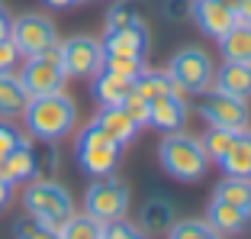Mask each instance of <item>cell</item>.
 Masks as SVG:
<instances>
[{
    "instance_id": "6da1fadb",
    "label": "cell",
    "mask_w": 251,
    "mask_h": 239,
    "mask_svg": "<svg viewBox=\"0 0 251 239\" xmlns=\"http://www.w3.org/2000/svg\"><path fill=\"white\" fill-rule=\"evenodd\" d=\"M23 120H26V129L32 139L55 142L77 126V107L65 90H58V94H45V97H29Z\"/></svg>"
},
{
    "instance_id": "7a4b0ae2",
    "label": "cell",
    "mask_w": 251,
    "mask_h": 239,
    "mask_svg": "<svg viewBox=\"0 0 251 239\" xmlns=\"http://www.w3.org/2000/svg\"><path fill=\"white\" fill-rule=\"evenodd\" d=\"M158 155H161L164 172L174 175L177 181H200L209 172V158H206V152H203V142H200L197 136L184 133V129L164 136Z\"/></svg>"
},
{
    "instance_id": "3957f363",
    "label": "cell",
    "mask_w": 251,
    "mask_h": 239,
    "mask_svg": "<svg viewBox=\"0 0 251 239\" xmlns=\"http://www.w3.org/2000/svg\"><path fill=\"white\" fill-rule=\"evenodd\" d=\"M23 207H26L29 217L42 220V223L52 226V230H61L65 220L74 213L71 194L52 178H32V184L26 187V194H23Z\"/></svg>"
},
{
    "instance_id": "277c9868",
    "label": "cell",
    "mask_w": 251,
    "mask_h": 239,
    "mask_svg": "<svg viewBox=\"0 0 251 239\" xmlns=\"http://www.w3.org/2000/svg\"><path fill=\"white\" fill-rule=\"evenodd\" d=\"M168 75L174 78V94L177 97H190V94H206L213 88L216 78V65L203 49L190 45V49H180L168 65Z\"/></svg>"
},
{
    "instance_id": "5b68a950",
    "label": "cell",
    "mask_w": 251,
    "mask_h": 239,
    "mask_svg": "<svg viewBox=\"0 0 251 239\" xmlns=\"http://www.w3.org/2000/svg\"><path fill=\"white\" fill-rule=\"evenodd\" d=\"M119 152H123V146H116L97 123L84 126L81 136H77V158H81V168L87 175H94V178H106V175L116 172Z\"/></svg>"
},
{
    "instance_id": "8992f818",
    "label": "cell",
    "mask_w": 251,
    "mask_h": 239,
    "mask_svg": "<svg viewBox=\"0 0 251 239\" xmlns=\"http://www.w3.org/2000/svg\"><path fill=\"white\" fill-rule=\"evenodd\" d=\"M20 81H23V88H26L29 97H45V94L65 90L68 75H65V68H61L58 45H52V49L42 52V55L26 59V65H23V71H20Z\"/></svg>"
},
{
    "instance_id": "52a82bcc",
    "label": "cell",
    "mask_w": 251,
    "mask_h": 239,
    "mask_svg": "<svg viewBox=\"0 0 251 239\" xmlns=\"http://www.w3.org/2000/svg\"><path fill=\"white\" fill-rule=\"evenodd\" d=\"M129 187L116 178H100L87 187V194H84V213L97 217L100 223H113V220H123L126 210H129Z\"/></svg>"
},
{
    "instance_id": "ba28073f",
    "label": "cell",
    "mask_w": 251,
    "mask_h": 239,
    "mask_svg": "<svg viewBox=\"0 0 251 239\" xmlns=\"http://www.w3.org/2000/svg\"><path fill=\"white\" fill-rule=\"evenodd\" d=\"M10 39H13L16 52L23 59H32V55L49 52L52 45H58V32H55V23L42 13H23L13 20L10 26Z\"/></svg>"
},
{
    "instance_id": "9c48e42d",
    "label": "cell",
    "mask_w": 251,
    "mask_h": 239,
    "mask_svg": "<svg viewBox=\"0 0 251 239\" xmlns=\"http://www.w3.org/2000/svg\"><path fill=\"white\" fill-rule=\"evenodd\" d=\"M61 68L68 78H94L103 68V45L90 36H71L58 42Z\"/></svg>"
},
{
    "instance_id": "30bf717a",
    "label": "cell",
    "mask_w": 251,
    "mask_h": 239,
    "mask_svg": "<svg viewBox=\"0 0 251 239\" xmlns=\"http://www.w3.org/2000/svg\"><path fill=\"white\" fill-rule=\"evenodd\" d=\"M200 113H203V120H206L209 126L235 129V133L248 129V107H245V100L229 97V94H222L216 88L206 90V97L200 104Z\"/></svg>"
},
{
    "instance_id": "8fae6325",
    "label": "cell",
    "mask_w": 251,
    "mask_h": 239,
    "mask_svg": "<svg viewBox=\"0 0 251 239\" xmlns=\"http://www.w3.org/2000/svg\"><path fill=\"white\" fill-rule=\"evenodd\" d=\"M103 55H129V59H145L148 52V30L145 20L123 26V30H106L103 36Z\"/></svg>"
},
{
    "instance_id": "7c38bea8",
    "label": "cell",
    "mask_w": 251,
    "mask_h": 239,
    "mask_svg": "<svg viewBox=\"0 0 251 239\" xmlns=\"http://www.w3.org/2000/svg\"><path fill=\"white\" fill-rule=\"evenodd\" d=\"M148 107H151L148 110V126H158L161 133H180L187 126V97L161 94Z\"/></svg>"
},
{
    "instance_id": "4fadbf2b",
    "label": "cell",
    "mask_w": 251,
    "mask_h": 239,
    "mask_svg": "<svg viewBox=\"0 0 251 239\" xmlns=\"http://www.w3.org/2000/svg\"><path fill=\"white\" fill-rule=\"evenodd\" d=\"M193 20L200 23V30L206 36L222 39L238 23V13L229 10L222 0H193Z\"/></svg>"
},
{
    "instance_id": "5bb4252c",
    "label": "cell",
    "mask_w": 251,
    "mask_h": 239,
    "mask_svg": "<svg viewBox=\"0 0 251 239\" xmlns=\"http://www.w3.org/2000/svg\"><path fill=\"white\" fill-rule=\"evenodd\" d=\"M0 178L10 184H23V181L36 178V146L32 139H23L7 158H0Z\"/></svg>"
},
{
    "instance_id": "9a60e30c",
    "label": "cell",
    "mask_w": 251,
    "mask_h": 239,
    "mask_svg": "<svg viewBox=\"0 0 251 239\" xmlns=\"http://www.w3.org/2000/svg\"><path fill=\"white\" fill-rule=\"evenodd\" d=\"M94 123L103 129L116 146H129V142L139 136V126L132 123V117H129L123 107H100V113L94 117Z\"/></svg>"
},
{
    "instance_id": "2e32d148",
    "label": "cell",
    "mask_w": 251,
    "mask_h": 239,
    "mask_svg": "<svg viewBox=\"0 0 251 239\" xmlns=\"http://www.w3.org/2000/svg\"><path fill=\"white\" fill-rule=\"evenodd\" d=\"M213 88L229 94V97L248 100L251 97V65H242V61H226L219 68V75L213 78Z\"/></svg>"
},
{
    "instance_id": "e0dca14e",
    "label": "cell",
    "mask_w": 251,
    "mask_h": 239,
    "mask_svg": "<svg viewBox=\"0 0 251 239\" xmlns=\"http://www.w3.org/2000/svg\"><path fill=\"white\" fill-rule=\"evenodd\" d=\"M248 213L238 207H232V204L219 201V197H213V204H209L206 210V223L216 230V236H235V233L245 230V223H248Z\"/></svg>"
},
{
    "instance_id": "ac0fdd59",
    "label": "cell",
    "mask_w": 251,
    "mask_h": 239,
    "mask_svg": "<svg viewBox=\"0 0 251 239\" xmlns=\"http://www.w3.org/2000/svg\"><path fill=\"white\" fill-rule=\"evenodd\" d=\"M26 104H29V94H26V88H23L20 75L0 71V120L23 117Z\"/></svg>"
},
{
    "instance_id": "d6986e66",
    "label": "cell",
    "mask_w": 251,
    "mask_h": 239,
    "mask_svg": "<svg viewBox=\"0 0 251 239\" xmlns=\"http://www.w3.org/2000/svg\"><path fill=\"white\" fill-rule=\"evenodd\" d=\"M174 226V204L164 201V197H151L145 201L142 207V217H139V230L148 233V236H161Z\"/></svg>"
},
{
    "instance_id": "ffe728a7",
    "label": "cell",
    "mask_w": 251,
    "mask_h": 239,
    "mask_svg": "<svg viewBox=\"0 0 251 239\" xmlns=\"http://www.w3.org/2000/svg\"><path fill=\"white\" fill-rule=\"evenodd\" d=\"M129 94H132V81L129 78L110 75V71H97L94 75V97L103 107H119Z\"/></svg>"
},
{
    "instance_id": "44dd1931",
    "label": "cell",
    "mask_w": 251,
    "mask_h": 239,
    "mask_svg": "<svg viewBox=\"0 0 251 239\" xmlns=\"http://www.w3.org/2000/svg\"><path fill=\"white\" fill-rule=\"evenodd\" d=\"M222 55L226 61H242V65H251V23L238 20L226 36L219 39Z\"/></svg>"
},
{
    "instance_id": "7402d4cb",
    "label": "cell",
    "mask_w": 251,
    "mask_h": 239,
    "mask_svg": "<svg viewBox=\"0 0 251 239\" xmlns=\"http://www.w3.org/2000/svg\"><path fill=\"white\" fill-rule=\"evenodd\" d=\"M219 165L226 168V175H232V178H251V133L248 129L235 133L232 149L226 152V158H222Z\"/></svg>"
},
{
    "instance_id": "603a6c76",
    "label": "cell",
    "mask_w": 251,
    "mask_h": 239,
    "mask_svg": "<svg viewBox=\"0 0 251 239\" xmlns=\"http://www.w3.org/2000/svg\"><path fill=\"white\" fill-rule=\"evenodd\" d=\"M61 239H103L106 236V223H100L90 213H71L65 220V226L58 230Z\"/></svg>"
},
{
    "instance_id": "cb8c5ba5",
    "label": "cell",
    "mask_w": 251,
    "mask_h": 239,
    "mask_svg": "<svg viewBox=\"0 0 251 239\" xmlns=\"http://www.w3.org/2000/svg\"><path fill=\"white\" fill-rule=\"evenodd\" d=\"M132 90L151 104V100L161 97V94H174V78H171L168 71H148L145 68V71L132 81Z\"/></svg>"
},
{
    "instance_id": "d4e9b609",
    "label": "cell",
    "mask_w": 251,
    "mask_h": 239,
    "mask_svg": "<svg viewBox=\"0 0 251 239\" xmlns=\"http://www.w3.org/2000/svg\"><path fill=\"white\" fill-rule=\"evenodd\" d=\"M216 197L219 201H226V204H232V207H238V210H245L251 217V178H226V181H219V187H216Z\"/></svg>"
},
{
    "instance_id": "484cf974",
    "label": "cell",
    "mask_w": 251,
    "mask_h": 239,
    "mask_svg": "<svg viewBox=\"0 0 251 239\" xmlns=\"http://www.w3.org/2000/svg\"><path fill=\"white\" fill-rule=\"evenodd\" d=\"M203 152H206L209 162H222L226 152L232 149V142H235V129H219V126H209L206 136H203Z\"/></svg>"
},
{
    "instance_id": "4316f807",
    "label": "cell",
    "mask_w": 251,
    "mask_h": 239,
    "mask_svg": "<svg viewBox=\"0 0 251 239\" xmlns=\"http://www.w3.org/2000/svg\"><path fill=\"white\" fill-rule=\"evenodd\" d=\"M100 71H110V75H119V78H135L145 71V59H129V55H103V68Z\"/></svg>"
},
{
    "instance_id": "83f0119b",
    "label": "cell",
    "mask_w": 251,
    "mask_h": 239,
    "mask_svg": "<svg viewBox=\"0 0 251 239\" xmlns=\"http://www.w3.org/2000/svg\"><path fill=\"white\" fill-rule=\"evenodd\" d=\"M168 239H219L206 220H174L168 230Z\"/></svg>"
},
{
    "instance_id": "f1b7e54d",
    "label": "cell",
    "mask_w": 251,
    "mask_h": 239,
    "mask_svg": "<svg viewBox=\"0 0 251 239\" xmlns=\"http://www.w3.org/2000/svg\"><path fill=\"white\" fill-rule=\"evenodd\" d=\"M13 233H16V239H61L58 236V230H52V226H45L42 220H36V217H20L13 223Z\"/></svg>"
},
{
    "instance_id": "f546056e",
    "label": "cell",
    "mask_w": 251,
    "mask_h": 239,
    "mask_svg": "<svg viewBox=\"0 0 251 239\" xmlns=\"http://www.w3.org/2000/svg\"><path fill=\"white\" fill-rule=\"evenodd\" d=\"M139 10H135V0H126V3H113L110 13H106V30H123V26H132L139 23Z\"/></svg>"
},
{
    "instance_id": "4dcf8cb0",
    "label": "cell",
    "mask_w": 251,
    "mask_h": 239,
    "mask_svg": "<svg viewBox=\"0 0 251 239\" xmlns=\"http://www.w3.org/2000/svg\"><path fill=\"white\" fill-rule=\"evenodd\" d=\"M119 107H123V110L132 117V123H135L139 129H142V126H148V110H151V107H148V100H145V97H139L135 90H132V94H129V97H126Z\"/></svg>"
},
{
    "instance_id": "1f68e13d",
    "label": "cell",
    "mask_w": 251,
    "mask_h": 239,
    "mask_svg": "<svg viewBox=\"0 0 251 239\" xmlns=\"http://www.w3.org/2000/svg\"><path fill=\"white\" fill-rule=\"evenodd\" d=\"M55 168H58V152L52 142H45V149L36 152V178H49Z\"/></svg>"
},
{
    "instance_id": "d6a6232c",
    "label": "cell",
    "mask_w": 251,
    "mask_h": 239,
    "mask_svg": "<svg viewBox=\"0 0 251 239\" xmlns=\"http://www.w3.org/2000/svg\"><path fill=\"white\" fill-rule=\"evenodd\" d=\"M26 139V136L20 133V129L13 126V123H7V120H0V158H7L10 152L20 146V142Z\"/></svg>"
},
{
    "instance_id": "836d02e7",
    "label": "cell",
    "mask_w": 251,
    "mask_h": 239,
    "mask_svg": "<svg viewBox=\"0 0 251 239\" xmlns=\"http://www.w3.org/2000/svg\"><path fill=\"white\" fill-rule=\"evenodd\" d=\"M103 239H145L142 236V230L135 223H129V220H113V223H106V236Z\"/></svg>"
},
{
    "instance_id": "e575fe53",
    "label": "cell",
    "mask_w": 251,
    "mask_h": 239,
    "mask_svg": "<svg viewBox=\"0 0 251 239\" xmlns=\"http://www.w3.org/2000/svg\"><path fill=\"white\" fill-rule=\"evenodd\" d=\"M164 16L168 20H174V23H184V20H190L193 16V0H164Z\"/></svg>"
},
{
    "instance_id": "d590c367",
    "label": "cell",
    "mask_w": 251,
    "mask_h": 239,
    "mask_svg": "<svg viewBox=\"0 0 251 239\" xmlns=\"http://www.w3.org/2000/svg\"><path fill=\"white\" fill-rule=\"evenodd\" d=\"M20 59H23V55L16 52L13 39H0V71H13V65Z\"/></svg>"
},
{
    "instance_id": "8d00e7d4",
    "label": "cell",
    "mask_w": 251,
    "mask_h": 239,
    "mask_svg": "<svg viewBox=\"0 0 251 239\" xmlns=\"http://www.w3.org/2000/svg\"><path fill=\"white\" fill-rule=\"evenodd\" d=\"M10 26H13V16L0 7V39H10Z\"/></svg>"
},
{
    "instance_id": "74e56055",
    "label": "cell",
    "mask_w": 251,
    "mask_h": 239,
    "mask_svg": "<svg viewBox=\"0 0 251 239\" xmlns=\"http://www.w3.org/2000/svg\"><path fill=\"white\" fill-rule=\"evenodd\" d=\"M10 197H13V184L0 178V210H3V207L10 204Z\"/></svg>"
},
{
    "instance_id": "f35d334b",
    "label": "cell",
    "mask_w": 251,
    "mask_h": 239,
    "mask_svg": "<svg viewBox=\"0 0 251 239\" xmlns=\"http://www.w3.org/2000/svg\"><path fill=\"white\" fill-rule=\"evenodd\" d=\"M238 20H245V23H251V0H245L242 7H238Z\"/></svg>"
},
{
    "instance_id": "ab89813d",
    "label": "cell",
    "mask_w": 251,
    "mask_h": 239,
    "mask_svg": "<svg viewBox=\"0 0 251 239\" xmlns=\"http://www.w3.org/2000/svg\"><path fill=\"white\" fill-rule=\"evenodd\" d=\"M45 3H49V7H74V3H77V0H45Z\"/></svg>"
},
{
    "instance_id": "60d3db41",
    "label": "cell",
    "mask_w": 251,
    "mask_h": 239,
    "mask_svg": "<svg viewBox=\"0 0 251 239\" xmlns=\"http://www.w3.org/2000/svg\"><path fill=\"white\" fill-rule=\"evenodd\" d=\"M222 3H226V7H229V10H235V13H238V7H242L245 0H222Z\"/></svg>"
}]
</instances>
